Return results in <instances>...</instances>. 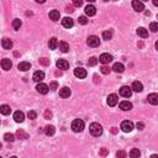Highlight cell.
<instances>
[{
  "instance_id": "obj_54",
  "label": "cell",
  "mask_w": 158,
  "mask_h": 158,
  "mask_svg": "<svg viewBox=\"0 0 158 158\" xmlns=\"http://www.w3.org/2000/svg\"><path fill=\"white\" fill-rule=\"evenodd\" d=\"M157 19H158V15H157Z\"/></svg>"
},
{
  "instance_id": "obj_38",
  "label": "cell",
  "mask_w": 158,
  "mask_h": 158,
  "mask_svg": "<svg viewBox=\"0 0 158 158\" xmlns=\"http://www.w3.org/2000/svg\"><path fill=\"white\" fill-rule=\"evenodd\" d=\"M100 70H101V73H103V74H109L111 69H110L109 67H107V65H105V64H104L103 67L100 68Z\"/></svg>"
},
{
  "instance_id": "obj_14",
  "label": "cell",
  "mask_w": 158,
  "mask_h": 158,
  "mask_svg": "<svg viewBox=\"0 0 158 158\" xmlns=\"http://www.w3.org/2000/svg\"><path fill=\"white\" fill-rule=\"evenodd\" d=\"M14 120L16 122H24L25 120V114L22 113V111H15L14 113Z\"/></svg>"
},
{
  "instance_id": "obj_16",
  "label": "cell",
  "mask_w": 158,
  "mask_h": 158,
  "mask_svg": "<svg viewBox=\"0 0 158 158\" xmlns=\"http://www.w3.org/2000/svg\"><path fill=\"white\" fill-rule=\"evenodd\" d=\"M59 97L61 98H69L70 97V89L68 86H63L62 89H59Z\"/></svg>"
},
{
  "instance_id": "obj_12",
  "label": "cell",
  "mask_w": 158,
  "mask_h": 158,
  "mask_svg": "<svg viewBox=\"0 0 158 158\" xmlns=\"http://www.w3.org/2000/svg\"><path fill=\"white\" fill-rule=\"evenodd\" d=\"M32 79H34L35 82H37V83L42 82L43 79H45V73L42 72V70H37V72L34 73V76H32Z\"/></svg>"
},
{
  "instance_id": "obj_42",
  "label": "cell",
  "mask_w": 158,
  "mask_h": 158,
  "mask_svg": "<svg viewBox=\"0 0 158 158\" xmlns=\"http://www.w3.org/2000/svg\"><path fill=\"white\" fill-rule=\"evenodd\" d=\"M116 156H117L119 158H126V157H127L126 152H124V151H119V152H116Z\"/></svg>"
},
{
  "instance_id": "obj_2",
  "label": "cell",
  "mask_w": 158,
  "mask_h": 158,
  "mask_svg": "<svg viewBox=\"0 0 158 158\" xmlns=\"http://www.w3.org/2000/svg\"><path fill=\"white\" fill-rule=\"evenodd\" d=\"M70 127H72V130L74 132H82L84 130V121L80 119H76L72 122V125H70Z\"/></svg>"
},
{
  "instance_id": "obj_23",
  "label": "cell",
  "mask_w": 158,
  "mask_h": 158,
  "mask_svg": "<svg viewBox=\"0 0 158 158\" xmlns=\"http://www.w3.org/2000/svg\"><path fill=\"white\" fill-rule=\"evenodd\" d=\"M18 68H19V70L26 72V70H28L31 68V64H30V62H21V63H19Z\"/></svg>"
},
{
  "instance_id": "obj_32",
  "label": "cell",
  "mask_w": 158,
  "mask_h": 158,
  "mask_svg": "<svg viewBox=\"0 0 158 158\" xmlns=\"http://www.w3.org/2000/svg\"><path fill=\"white\" fill-rule=\"evenodd\" d=\"M21 20L19 19H15L14 21H12V27H14V30H20V27H21Z\"/></svg>"
},
{
  "instance_id": "obj_17",
  "label": "cell",
  "mask_w": 158,
  "mask_h": 158,
  "mask_svg": "<svg viewBox=\"0 0 158 158\" xmlns=\"http://www.w3.org/2000/svg\"><path fill=\"white\" fill-rule=\"evenodd\" d=\"M85 14L88 16H94L95 14H97V7L89 4L88 6H85Z\"/></svg>"
},
{
  "instance_id": "obj_4",
  "label": "cell",
  "mask_w": 158,
  "mask_h": 158,
  "mask_svg": "<svg viewBox=\"0 0 158 158\" xmlns=\"http://www.w3.org/2000/svg\"><path fill=\"white\" fill-rule=\"evenodd\" d=\"M86 43H88L90 47H98L99 45H100V40H99L98 36H89L88 37V41H86Z\"/></svg>"
},
{
  "instance_id": "obj_26",
  "label": "cell",
  "mask_w": 158,
  "mask_h": 158,
  "mask_svg": "<svg viewBox=\"0 0 158 158\" xmlns=\"http://www.w3.org/2000/svg\"><path fill=\"white\" fill-rule=\"evenodd\" d=\"M111 69H113L114 72H116V73H122L124 70H125V67H124L122 63H115Z\"/></svg>"
},
{
  "instance_id": "obj_52",
  "label": "cell",
  "mask_w": 158,
  "mask_h": 158,
  "mask_svg": "<svg viewBox=\"0 0 158 158\" xmlns=\"http://www.w3.org/2000/svg\"><path fill=\"white\" fill-rule=\"evenodd\" d=\"M142 1H148V0H142Z\"/></svg>"
},
{
  "instance_id": "obj_44",
  "label": "cell",
  "mask_w": 158,
  "mask_h": 158,
  "mask_svg": "<svg viewBox=\"0 0 158 158\" xmlns=\"http://www.w3.org/2000/svg\"><path fill=\"white\" fill-rule=\"evenodd\" d=\"M107 153H109V151H107L106 148H101V151H100V156H106Z\"/></svg>"
},
{
  "instance_id": "obj_10",
  "label": "cell",
  "mask_w": 158,
  "mask_h": 158,
  "mask_svg": "<svg viewBox=\"0 0 158 158\" xmlns=\"http://www.w3.org/2000/svg\"><path fill=\"white\" fill-rule=\"evenodd\" d=\"M74 76L79 79H84L86 77V70L82 67H78V68L74 69Z\"/></svg>"
},
{
  "instance_id": "obj_8",
  "label": "cell",
  "mask_w": 158,
  "mask_h": 158,
  "mask_svg": "<svg viewBox=\"0 0 158 158\" xmlns=\"http://www.w3.org/2000/svg\"><path fill=\"white\" fill-rule=\"evenodd\" d=\"M117 103H119V97L116 94H110L107 97V105L109 106H115L117 105Z\"/></svg>"
},
{
  "instance_id": "obj_11",
  "label": "cell",
  "mask_w": 158,
  "mask_h": 158,
  "mask_svg": "<svg viewBox=\"0 0 158 158\" xmlns=\"http://www.w3.org/2000/svg\"><path fill=\"white\" fill-rule=\"evenodd\" d=\"M56 65H57L58 69H62V70H65V69L69 68V63L65 59H58L56 62Z\"/></svg>"
},
{
  "instance_id": "obj_6",
  "label": "cell",
  "mask_w": 158,
  "mask_h": 158,
  "mask_svg": "<svg viewBox=\"0 0 158 158\" xmlns=\"http://www.w3.org/2000/svg\"><path fill=\"white\" fill-rule=\"evenodd\" d=\"M114 58L111 55H109V53H103V55H100V57H99V62L103 64H107V63H110L111 61H113Z\"/></svg>"
},
{
  "instance_id": "obj_30",
  "label": "cell",
  "mask_w": 158,
  "mask_h": 158,
  "mask_svg": "<svg viewBox=\"0 0 158 158\" xmlns=\"http://www.w3.org/2000/svg\"><path fill=\"white\" fill-rule=\"evenodd\" d=\"M103 38L106 40V41L111 40V38H113V31H110V30L104 31V32H103Z\"/></svg>"
},
{
  "instance_id": "obj_22",
  "label": "cell",
  "mask_w": 158,
  "mask_h": 158,
  "mask_svg": "<svg viewBox=\"0 0 158 158\" xmlns=\"http://www.w3.org/2000/svg\"><path fill=\"white\" fill-rule=\"evenodd\" d=\"M58 47H59L61 52H63V53H67L69 51V45L65 42V41H61V42L58 43Z\"/></svg>"
},
{
  "instance_id": "obj_49",
  "label": "cell",
  "mask_w": 158,
  "mask_h": 158,
  "mask_svg": "<svg viewBox=\"0 0 158 158\" xmlns=\"http://www.w3.org/2000/svg\"><path fill=\"white\" fill-rule=\"evenodd\" d=\"M35 1H36V3H40V4H43L46 0H35Z\"/></svg>"
},
{
  "instance_id": "obj_18",
  "label": "cell",
  "mask_w": 158,
  "mask_h": 158,
  "mask_svg": "<svg viewBox=\"0 0 158 158\" xmlns=\"http://www.w3.org/2000/svg\"><path fill=\"white\" fill-rule=\"evenodd\" d=\"M12 67V63H11V61L10 59H7V58H4V59L1 61V68L4 70H9L11 69Z\"/></svg>"
},
{
  "instance_id": "obj_21",
  "label": "cell",
  "mask_w": 158,
  "mask_h": 158,
  "mask_svg": "<svg viewBox=\"0 0 158 158\" xmlns=\"http://www.w3.org/2000/svg\"><path fill=\"white\" fill-rule=\"evenodd\" d=\"M1 46H3L4 49H11L12 48V41L9 40V38H3Z\"/></svg>"
},
{
  "instance_id": "obj_29",
  "label": "cell",
  "mask_w": 158,
  "mask_h": 158,
  "mask_svg": "<svg viewBox=\"0 0 158 158\" xmlns=\"http://www.w3.org/2000/svg\"><path fill=\"white\" fill-rule=\"evenodd\" d=\"M0 111H1L3 115H9L11 113V109L9 105H1L0 106Z\"/></svg>"
},
{
  "instance_id": "obj_47",
  "label": "cell",
  "mask_w": 158,
  "mask_h": 158,
  "mask_svg": "<svg viewBox=\"0 0 158 158\" xmlns=\"http://www.w3.org/2000/svg\"><path fill=\"white\" fill-rule=\"evenodd\" d=\"M152 3H153V5L158 6V0H152Z\"/></svg>"
},
{
  "instance_id": "obj_9",
  "label": "cell",
  "mask_w": 158,
  "mask_h": 158,
  "mask_svg": "<svg viewBox=\"0 0 158 158\" xmlns=\"http://www.w3.org/2000/svg\"><path fill=\"white\" fill-rule=\"evenodd\" d=\"M132 7L138 12L144 10V5H143V3L141 1V0H132Z\"/></svg>"
},
{
  "instance_id": "obj_31",
  "label": "cell",
  "mask_w": 158,
  "mask_h": 158,
  "mask_svg": "<svg viewBox=\"0 0 158 158\" xmlns=\"http://www.w3.org/2000/svg\"><path fill=\"white\" fill-rule=\"evenodd\" d=\"M140 156H141V152L137 148H132L130 151V157L131 158H138Z\"/></svg>"
},
{
  "instance_id": "obj_1",
  "label": "cell",
  "mask_w": 158,
  "mask_h": 158,
  "mask_svg": "<svg viewBox=\"0 0 158 158\" xmlns=\"http://www.w3.org/2000/svg\"><path fill=\"white\" fill-rule=\"evenodd\" d=\"M89 131H90V134L95 136V137H98V136H101L103 135V127H101V125H99L98 122H93L89 126Z\"/></svg>"
},
{
  "instance_id": "obj_50",
  "label": "cell",
  "mask_w": 158,
  "mask_h": 158,
  "mask_svg": "<svg viewBox=\"0 0 158 158\" xmlns=\"http://www.w3.org/2000/svg\"><path fill=\"white\" fill-rule=\"evenodd\" d=\"M155 47H156V49H157V51H158V41H157V42H156V45H155Z\"/></svg>"
},
{
  "instance_id": "obj_19",
  "label": "cell",
  "mask_w": 158,
  "mask_h": 158,
  "mask_svg": "<svg viewBox=\"0 0 158 158\" xmlns=\"http://www.w3.org/2000/svg\"><path fill=\"white\" fill-rule=\"evenodd\" d=\"M119 106H120V109L124 110V111H128V110H131V109H132V104H131L130 101H126V100L120 103V105H119Z\"/></svg>"
},
{
  "instance_id": "obj_33",
  "label": "cell",
  "mask_w": 158,
  "mask_h": 158,
  "mask_svg": "<svg viewBox=\"0 0 158 158\" xmlns=\"http://www.w3.org/2000/svg\"><path fill=\"white\" fill-rule=\"evenodd\" d=\"M4 140L6 141V142H14L15 141V136L12 134H5L4 135Z\"/></svg>"
},
{
  "instance_id": "obj_46",
  "label": "cell",
  "mask_w": 158,
  "mask_h": 158,
  "mask_svg": "<svg viewBox=\"0 0 158 158\" xmlns=\"http://www.w3.org/2000/svg\"><path fill=\"white\" fill-rule=\"evenodd\" d=\"M51 116H52V113H51V111H49V110H46V113H45V117H46V119H49Z\"/></svg>"
},
{
  "instance_id": "obj_27",
  "label": "cell",
  "mask_w": 158,
  "mask_h": 158,
  "mask_svg": "<svg viewBox=\"0 0 158 158\" xmlns=\"http://www.w3.org/2000/svg\"><path fill=\"white\" fill-rule=\"evenodd\" d=\"M58 40L56 38V37H52L51 40H49V42H48V47L51 48V49H56L58 47Z\"/></svg>"
},
{
  "instance_id": "obj_36",
  "label": "cell",
  "mask_w": 158,
  "mask_h": 158,
  "mask_svg": "<svg viewBox=\"0 0 158 158\" xmlns=\"http://www.w3.org/2000/svg\"><path fill=\"white\" fill-rule=\"evenodd\" d=\"M27 117L30 119V120H35L37 117V113L34 110H31V111H28V114H27Z\"/></svg>"
},
{
  "instance_id": "obj_40",
  "label": "cell",
  "mask_w": 158,
  "mask_h": 158,
  "mask_svg": "<svg viewBox=\"0 0 158 158\" xmlns=\"http://www.w3.org/2000/svg\"><path fill=\"white\" fill-rule=\"evenodd\" d=\"M49 89H51V90H57L58 89V83L57 82H51V83H49Z\"/></svg>"
},
{
  "instance_id": "obj_41",
  "label": "cell",
  "mask_w": 158,
  "mask_h": 158,
  "mask_svg": "<svg viewBox=\"0 0 158 158\" xmlns=\"http://www.w3.org/2000/svg\"><path fill=\"white\" fill-rule=\"evenodd\" d=\"M79 24L86 25V24H88V19H86L85 16H80V18H79Z\"/></svg>"
},
{
  "instance_id": "obj_53",
  "label": "cell",
  "mask_w": 158,
  "mask_h": 158,
  "mask_svg": "<svg viewBox=\"0 0 158 158\" xmlns=\"http://www.w3.org/2000/svg\"><path fill=\"white\" fill-rule=\"evenodd\" d=\"M104 1H109V0H104Z\"/></svg>"
},
{
  "instance_id": "obj_7",
  "label": "cell",
  "mask_w": 158,
  "mask_h": 158,
  "mask_svg": "<svg viewBox=\"0 0 158 158\" xmlns=\"http://www.w3.org/2000/svg\"><path fill=\"white\" fill-rule=\"evenodd\" d=\"M36 90L38 91L40 94H47L48 93V90H49V86L47 85V84H45V83H38V84H37V86H36Z\"/></svg>"
},
{
  "instance_id": "obj_20",
  "label": "cell",
  "mask_w": 158,
  "mask_h": 158,
  "mask_svg": "<svg viewBox=\"0 0 158 158\" xmlns=\"http://www.w3.org/2000/svg\"><path fill=\"white\" fill-rule=\"evenodd\" d=\"M147 99H148V103L152 104V105H157L158 104V94H156V93L149 94Z\"/></svg>"
},
{
  "instance_id": "obj_5",
  "label": "cell",
  "mask_w": 158,
  "mask_h": 158,
  "mask_svg": "<svg viewBox=\"0 0 158 158\" xmlns=\"http://www.w3.org/2000/svg\"><path fill=\"white\" fill-rule=\"evenodd\" d=\"M121 130L124 132H131L134 130V124H132V121H128V120L122 121L121 122Z\"/></svg>"
},
{
  "instance_id": "obj_13",
  "label": "cell",
  "mask_w": 158,
  "mask_h": 158,
  "mask_svg": "<svg viewBox=\"0 0 158 158\" xmlns=\"http://www.w3.org/2000/svg\"><path fill=\"white\" fill-rule=\"evenodd\" d=\"M131 88H132V91H136V93H141V91L143 90V85H142V83L141 82H134L132 83V85H131Z\"/></svg>"
},
{
  "instance_id": "obj_25",
  "label": "cell",
  "mask_w": 158,
  "mask_h": 158,
  "mask_svg": "<svg viewBox=\"0 0 158 158\" xmlns=\"http://www.w3.org/2000/svg\"><path fill=\"white\" fill-rule=\"evenodd\" d=\"M137 35H138L140 37H142V38H147V37H148V31L144 27H138V28H137Z\"/></svg>"
},
{
  "instance_id": "obj_28",
  "label": "cell",
  "mask_w": 158,
  "mask_h": 158,
  "mask_svg": "<svg viewBox=\"0 0 158 158\" xmlns=\"http://www.w3.org/2000/svg\"><path fill=\"white\" fill-rule=\"evenodd\" d=\"M45 132L47 136H53L56 132V128H55V126H52V125H48V126H46Z\"/></svg>"
},
{
  "instance_id": "obj_39",
  "label": "cell",
  "mask_w": 158,
  "mask_h": 158,
  "mask_svg": "<svg viewBox=\"0 0 158 158\" xmlns=\"http://www.w3.org/2000/svg\"><path fill=\"white\" fill-rule=\"evenodd\" d=\"M49 59H47V58H40V64H42V65H49Z\"/></svg>"
},
{
  "instance_id": "obj_37",
  "label": "cell",
  "mask_w": 158,
  "mask_h": 158,
  "mask_svg": "<svg viewBox=\"0 0 158 158\" xmlns=\"http://www.w3.org/2000/svg\"><path fill=\"white\" fill-rule=\"evenodd\" d=\"M16 135H18V137L19 138H27V134H25V132L22 131V130H19L18 132H16Z\"/></svg>"
},
{
  "instance_id": "obj_45",
  "label": "cell",
  "mask_w": 158,
  "mask_h": 158,
  "mask_svg": "<svg viewBox=\"0 0 158 158\" xmlns=\"http://www.w3.org/2000/svg\"><path fill=\"white\" fill-rule=\"evenodd\" d=\"M137 128H138V130H143V127H144V124L143 122H137Z\"/></svg>"
},
{
  "instance_id": "obj_34",
  "label": "cell",
  "mask_w": 158,
  "mask_h": 158,
  "mask_svg": "<svg viewBox=\"0 0 158 158\" xmlns=\"http://www.w3.org/2000/svg\"><path fill=\"white\" fill-rule=\"evenodd\" d=\"M98 61H99V59H97L95 57H91L90 59L88 61V64L90 65V67H94V65H97V64H98Z\"/></svg>"
},
{
  "instance_id": "obj_43",
  "label": "cell",
  "mask_w": 158,
  "mask_h": 158,
  "mask_svg": "<svg viewBox=\"0 0 158 158\" xmlns=\"http://www.w3.org/2000/svg\"><path fill=\"white\" fill-rule=\"evenodd\" d=\"M73 5L77 7H80L83 5V0H73Z\"/></svg>"
},
{
  "instance_id": "obj_48",
  "label": "cell",
  "mask_w": 158,
  "mask_h": 158,
  "mask_svg": "<svg viewBox=\"0 0 158 158\" xmlns=\"http://www.w3.org/2000/svg\"><path fill=\"white\" fill-rule=\"evenodd\" d=\"M111 132H113V134H116V132H117V130H116V127H113V128H111Z\"/></svg>"
},
{
  "instance_id": "obj_51",
  "label": "cell",
  "mask_w": 158,
  "mask_h": 158,
  "mask_svg": "<svg viewBox=\"0 0 158 158\" xmlns=\"http://www.w3.org/2000/svg\"><path fill=\"white\" fill-rule=\"evenodd\" d=\"M86 1H88V3H94L95 0H86Z\"/></svg>"
},
{
  "instance_id": "obj_24",
  "label": "cell",
  "mask_w": 158,
  "mask_h": 158,
  "mask_svg": "<svg viewBox=\"0 0 158 158\" xmlns=\"http://www.w3.org/2000/svg\"><path fill=\"white\" fill-rule=\"evenodd\" d=\"M59 11L58 10H52V11H49V19L52 20V21H58L59 20Z\"/></svg>"
},
{
  "instance_id": "obj_3",
  "label": "cell",
  "mask_w": 158,
  "mask_h": 158,
  "mask_svg": "<svg viewBox=\"0 0 158 158\" xmlns=\"http://www.w3.org/2000/svg\"><path fill=\"white\" fill-rule=\"evenodd\" d=\"M120 95L124 98H130L132 95V88L128 85H124L120 88Z\"/></svg>"
},
{
  "instance_id": "obj_15",
  "label": "cell",
  "mask_w": 158,
  "mask_h": 158,
  "mask_svg": "<svg viewBox=\"0 0 158 158\" xmlns=\"http://www.w3.org/2000/svg\"><path fill=\"white\" fill-rule=\"evenodd\" d=\"M62 25H63V27H65V28H72L74 25V21H73V19H70V18H64L62 20Z\"/></svg>"
},
{
  "instance_id": "obj_35",
  "label": "cell",
  "mask_w": 158,
  "mask_h": 158,
  "mask_svg": "<svg viewBox=\"0 0 158 158\" xmlns=\"http://www.w3.org/2000/svg\"><path fill=\"white\" fill-rule=\"evenodd\" d=\"M149 30L152 32H157L158 31V22H151V25H149Z\"/></svg>"
}]
</instances>
